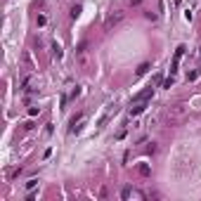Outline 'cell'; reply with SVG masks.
<instances>
[{"label":"cell","instance_id":"obj_13","mask_svg":"<svg viewBox=\"0 0 201 201\" xmlns=\"http://www.w3.org/2000/svg\"><path fill=\"white\" fill-rule=\"evenodd\" d=\"M36 185H38V180H36V177H31V180H28V182H26V189H33Z\"/></svg>","mask_w":201,"mask_h":201},{"label":"cell","instance_id":"obj_18","mask_svg":"<svg viewBox=\"0 0 201 201\" xmlns=\"http://www.w3.org/2000/svg\"><path fill=\"white\" fill-rule=\"evenodd\" d=\"M142 0H128V5H140Z\"/></svg>","mask_w":201,"mask_h":201},{"label":"cell","instance_id":"obj_10","mask_svg":"<svg viewBox=\"0 0 201 201\" xmlns=\"http://www.w3.org/2000/svg\"><path fill=\"white\" fill-rule=\"evenodd\" d=\"M147 71H149V64L144 62V64H140V69H137V76H144Z\"/></svg>","mask_w":201,"mask_h":201},{"label":"cell","instance_id":"obj_6","mask_svg":"<svg viewBox=\"0 0 201 201\" xmlns=\"http://www.w3.org/2000/svg\"><path fill=\"white\" fill-rule=\"evenodd\" d=\"M137 173L142 175V177H149V175H152V166L149 163H140L137 166Z\"/></svg>","mask_w":201,"mask_h":201},{"label":"cell","instance_id":"obj_5","mask_svg":"<svg viewBox=\"0 0 201 201\" xmlns=\"http://www.w3.org/2000/svg\"><path fill=\"white\" fill-rule=\"evenodd\" d=\"M147 107H149V102H137V104H133V107H130V116H140Z\"/></svg>","mask_w":201,"mask_h":201},{"label":"cell","instance_id":"obj_3","mask_svg":"<svg viewBox=\"0 0 201 201\" xmlns=\"http://www.w3.org/2000/svg\"><path fill=\"white\" fill-rule=\"evenodd\" d=\"M152 97H154V88L149 85V88H144L142 92H137L135 97H133V104H137V102H149Z\"/></svg>","mask_w":201,"mask_h":201},{"label":"cell","instance_id":"obj_8","mask_svg":"<svg viewBox=\"0 0 201 201\" xmlns=\"http://www.w3.org/2000/svg\"><path fill=\"white\" fill-rule=\"evenodd\" d=\"M130 194H133V187L128 185V187H123V189H121V199H128Z\"/></svg>","mask_w":201,"mask_h":201},{"label":"cell","instance_id":"obj_1","mask_svg":"<svg viewBox=\"0 0 201 201\" xmlns=\"http://www.w3.org/2000/svg\"><path fill=\"white\" fill-rule=\"evenodd\" d=\"M185 114H187V107H185V104H173V107L166 109V123L173 126V123H177L180 119H185Z\"/></svg>","mask_w":201,"mask_h":201},{"label":"cell","instance_id":"obj_16","mask_svg":"<svg viewBox=\"0 0 201 201\" xmlns=\"http://www.w3.org/2000/svg\"><path fill=\"white\" fill-rule=\"evenodd\" d=\"M154 152H156V144H154V142H152V144L147 147V154H154Z\"/></svg>","mask_w":201,"mask_h":201},{"label":"cell","instance_id":"obj_12","mask_svg":"<svg viewBox=\"0 0 201 201\" xmlns=\"http://www.w3.org/2000/svg\"><path fill=\"white\" fill-rule=\"evenodd\" d=\"M173 83H175V76H173V73H170V76H168V78H166V81H163V88H170Z\"/></svg>","mask_w":201,"mask_h":201},{"label":"cell","instance_id":"obj_11","mask_svg":"<svg viewBox=\"0 0 201 201\" xmlns=\"http://www.w3.org/2000/svg\"><path fill=\"white\" fill-rule=\"evenodd\" d=\"M78 14H81V5H73L71 7V19H76Z\"/></svg>","mask_w":201,"mask_h":201},{"label":"cell","instance_id":"obj_17","mask_svg":"<svg viewBox=\"0 0 201 201\" xmlns=\"http://www.w3.org/2000/svg\"><path fill=\"white\" fill-rule=\"evenodd\" d=\"M78 95H81V88L76 85V88H73V90H71V97H78Z\"/></svg>","mask_w":201,"mask_h":201},{"label":"cell","instance_id":"obj_2","mask_svg":"<svg viewBox=\"0 0 201 201\" xmlns=\"http://www.w3.org/2000/svg\"><path fill=\"white\" fill-rule=\"evenodd\" d=\"M121 19H123V12H121V9H116V12H111L109 17L104 19V28H107V31H109L111 26H116V24H119Z\"/></svg>","mask_w":201,"mask_h":201},{"label":"cell","instance_id":"obj_15","mask_svg":"<svg viewBox=\"0 0 201 201\" xmlns=\"http://www.w3.org/2000/svg\"><path fill=\"white\" fill-rule=\"evenodd\" d=\"M36 21H38V26H43V24H45L47 19H45V17H43V14H38V19H36Z\"/></svg>","mask_w":201,"mask_h":201},{"label":"cell","instance_id":"obj_14","mask_svg":"<svg viewBox=\"0 0 201 201\" xmlns=\"http://www.w3.org/2000/svg\"><path fill=\"white\" fill-rule=\"evenodd\" d=\"M38 114H40V109H38V107H31V109H28V116H38Z\"/></svg>","mask_w":201,"mask_h":201},{"label":"cell","instance_id":"obj_4","mask_svg":"<svg viewBox=\"0 0 201 201\" xmlns=\"http://www.w3.org/2000/svg\"><path fill=\"white\" fill-rule=\"evenodd\" d=\"M185 50H187V47H185V45H180V47H177V50H175V57H173V64H170V73H173V76H175V71H177V64H180V59H182Z\"/></svg>","mask_w":201,"mask_h":201},{"label":"cell","instance_id":"obj_7","mask_svg":"<svg viewBox=\"0 0 201 201\" xmlns=\"http://www.w3.org/2000/svg\"><path fill=\"white\" fill-rule=\"evenodd\" d=\"M83 119V114H76V116H71V121H69V130L73 133V128H76V123H81Z\"/></svg>","mask_w":201,"mask_h":201},{"label":"cell","instance_id":"obj_9","mask_svg":"<svg viewBox=\"0 0 201 201\" xmlns=\"http://www.w3.org/2000/svg\"><path fill=\"white\" fill-rule=\"evenodd\" d=\"M52 55H55L57 59L62 57V47H59V43H52Z\"/></svg>","mask_w":201,"mask_h":201}]
</instances>
